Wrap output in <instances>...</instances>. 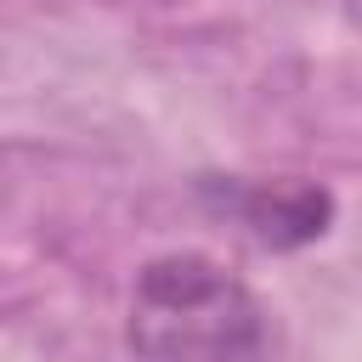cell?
Returning a JSON list of instances; mask_svg holds the SVG:
<instances>
[{"label": "cell", "mask_w": 362, "mask_h": 362, "mask_svg": "<svg viewBox=\"0 0 362 362\" xmlns=\"http://www.w3.org/2000/svg\"><path fill=\"white\" fill-rule=\"evenodd\" d=\"M221 204L260 238V243H311L328 215H334V198L311 181H288V187H260V181H226Z\"/></svg>", "instance_id": "2"}, {"label": "cell", "mask_w": 362, "mask_h": 362, "mask_svg": "<svg viewBox=\"0 0 362 362\" xmlns=\"http://www.w3.org/2000/svg\"><path fill=\"white\" fill-rule=\"evenodd\" d=\"M124 339L136 362H272V317L209 255H158L136 272Z\"/></svg>", "instance_id": "1"}]
</instances>
